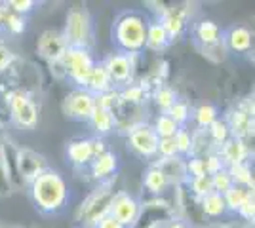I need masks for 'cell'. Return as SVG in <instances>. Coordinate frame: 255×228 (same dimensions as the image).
I'll use <instances>...</instances> for the list:
<instances>
[{"mask_svg":"<svg viewBox=\"0 0 255 228\" xmlns=\"http://www.w3.org/2000/svg\"><path fill=\"white\" fill-rule=\"evenodd\" d=\"M6 6V4H4ZM2 25L6 27V31L11 34H21L27 29V17L17 15V13H11L8 8L4 10V17H2Z\"/></svg>","mask_w":255,"mask_h":228,"instance_id":"obj_36","label":"cell"},{"mask_svg":"<svg viewBox=\"0 0 255 228\" xmlns=\"http://www.w3.org/2000/svg\"><path fill=\"white\" fill-rule=\"evenodd\" d=\"M154 165L158 167L162 173L166 175L168 183L175 186L185 185L189 181V175H187V160L175 156V158H160L158 162H154Z\"/></svg>","mask_w":255,"mask_h":228,"instance_id":"obj_19","label":"cell"},{"mask_svg":"<svg viewBox=\"0 0 255 228\" xmlns=\"http://www.w3.org/2000/svg\"><path fill=\"white\" fill-rule=\"evenodd\" d=\"M187 188L191 190L192 194L196 196L198 200L200 198H204L206 194H210V192H213L212 188V177L210 175H200V177H192V179H189L187 183Z\"/></svg>","mask_w":255,"mask_h":228,"instance_id":"obj_35","label":"cell"},{"mask_svg":"<svg viewBox=\"0 0 255 228\" xmlns=\"http://www.w3.org/2000/svg\"><path fill=\"white\" fill-rule=\"evenodd\" d=\"M88 124L94 128L96 137H105V135H109L111 131L117 130V120H115V114H113L111 110L99 109V107L94 109L92 116H90V120H88Z\"/></svg>","mask_w":255,"mask_h":228,"instance_id":"obj_24","label":"cell"},{"mask_svg":"<svg viewBox=\"0 0 255 228\" xmlns=\"http://www.w3.org/2000/svg\"><path fill=\"white\" fill-rule=\"evenodd\" d=\"M223 46L231 54H248L254 46V33L244 25H233L223 31Z\"/></svg>","mask_w":255,"mask_h":228,"instance_id":"obj_16","label":"cell"},{"mask_svg":"<svg viewBox=\"0 0 255 228\" xmlns=\"http://www.w3.org/2000/svg\"><path fill=\"white\" fill-rule=\"evenodd\" d=\"M139 207H141V204L133 196L124 192V190H118L111 202V207H109V217L118 221L122 227L131 228L137 221Z\"/></svg>","mask_w":255,"mask_h":228,"instance_id":"obj_12","label":"cell"},{"mask_svg":"<svg viewBox=\"0 0 255 228\" xmlns=\"http://www.w3.org/2000/svg\"><path fill=\"white\" fill-rule=\"evenodd\" d=\"M0 228H4V227H2V225H0Z\"/></svg>","mask_w":255,"mask_h":228,"instance_id":"obj_46","label":"cell"},{"mask_svg":"<svg viewBox=\"0 0 255 228\" xmlns=\"http://www.w3.org/2000/svg\"><path fill=\"white\" fill-rule=\"evenodd\" d=\"M29 194L34 207L44 215H53L63 211L69 202V186L63 175L48 167L46 171L29 183Z\"/></svg>","mask_w":255,"mask_h":228,"instance_id":"obj_2","label":"cell"},{"mask_svg":"<svg viewBox=\"0 0 255 228\" xmlns=\"http://www.w3.org/2000/svg\"><path fill=\"white\" fill-rule=\"evenodd\" d=\"M175 217V211H173V206L166 200H160V198H154L147 204H141L139 207V215L135 225L131 228H150L154 227L160 221H166V219Z\"/></svg>","mask_w":255,"mask_h":228,"instance_id":"obj_14","label":"cell"},{"mask_svg":"<svg viewBox=\"0 0 255 228\" xmlns=\"http://www.w3.org/2000/svg\"><path fill=\"white\" fill-rule=\"evenodd\" d=\"M94 228H126V227H122L118 221H115L113 217H109V215H107V217L101 219Z\"/></svg>","mask_w":255,"mask_h":228,"instance_id":"obj_44","label":"cell"},{"mask_svg":"<svg viewBox=\"0 0 255 228\" xmlns=\"http://www.w3.org/2000/svg\"><path fill=\"white\" fill-rule=\"evenodd\" d=\"M225 122L229 126L231 137L246 141L254 135V99L248 97L242 103H238L234 109H231L225 116Z\"/></svg>","mask_w":255,"mask_h":228,"instance_id":"obj_7","label":"cell"},{"mask_svg":"<svg viewBox=\"0 0 255 228\" xmlns=\"http://www.w3.org/2000/svg\"><path fill=\"white\" fill-rule=\"evenodd\" d=\"M150 99L154 101V105L160 109V112H168V109L177 101V93H175L173 87L162 84V86H158L150 93Z\"/></svg>","mask_w":255,"mask_h":228,"instance_id":"obj_31","label":"cell"},{"mask_svg":"<svg viewBox=\"0 0 255 228\" xmlns=\"http://www.w3.org/2000/svg\"><path fill=\"white\" fill-rule=\"evenodd\" d=\"M4 10H6V6H4V4H0V27H2V17H4Z\"/></svg>","mask_w":255,"mask_h":228,"instance_id":"obj_45","label":"cell"},{"mask_svg":"<svg viewBox=\"0 0 255 228\" xmlns=\"http://www.w3.org/2000/svg\"><path fill=\"white\" fill-rule=\"evenodd\" d=\"M212 177V188L213 192H219V194H225L231 186L234 185L233 179H231V175H229V169L227 167H223V169H219V171H215L213 175H210Z\"/></svg>","mask_w":255,"mask_h":228,"instance_id":"obj_38","label":"cell"},{"mask_svg":"<svg viewBox=\"0 0 255 228\" xmlns=\"http://www.w3.org/2000/svg\"><path fill=\"white\" fill-rule=\"evenodd\" d=\"M171 44L168 33L164 31L162 23L158 19H149V27H147V44H145V50H154V52H162L166 50Z\"/></svg>","mask_w":255,"mask_h":228,"instance_id":"obj_25","label":"cell"},{"mask_svg":"<svg viewBox=\"0 0 255 228\" xmlns=\"http://www.w3.org/2000/svg\"><path fill=\"white\" fill-rule=\"evenodd\" d=\"M88 167H90V175L96 183L111 181V179H115L118 171V156L113 151H107L94 158Z\"/></svg>","mask_w":255,"mask_h":228,"instance_id":"obj_18","label":"cell"},{"mask_svg":"<svg viewBox=\"0 0 255 228\" xmlns=\"http://www.w3.org/2000/svg\"><path fill=\"white\" fill-rule=\"evenodd\" d=\"M227 169H229V175H231L234 185L246 186V188H252L254 190V173H252L250 163L248 162L236 163V165H231Z\"/></svg>","mask_w":255,"mask_h":228,"instance_id":"obj_30","label":"cell"},{"mask_svg":"<svg viewBox=\"0 0 255 228\" xmlns=\"http://www.w3.org/2000/svg\"><path fill=\"white\" fill-rule=\"evenodd\" d=\"M150 126H152L154 133L158 135V139H171L177 133V130H179V126L168 114H164V112H160Z\"/></svg>","mask_w":255,"mask_h":228,"instance_id":"obj_32","label":"cell"},{"mask_svg":"<svg viewBox=\"0 0 255 228\" xmlns=\"http://www.w3.org/2000/svg\"><path fill=\"white\" fill-rule=\"evenodd\" d=\"M156 156H160V158H175V156H179L177 154V147L173 143V137L171 139H160Z\"/></svg>","mask_w":255,"mask_h":228,"instance_id":"obj_40","label":"cell"},{"mask_svg":"<svg viewBox=\"0 0 255 228\" xmlns=\"http://www.w3.org/2000/svg\"><path fill=\"white\" fill-rule=\"evenodd\" d=\"M164 31L168 33L170 40L173 42L175 38H179L181 34L187 31V23H189V10L187 8H166L164 13L156 17Z\"/></svg>","mask_w":255,"mask_h":228,"instance_id":"obj_17","label":"cell"},{"mask_svg":"<svg viewBox=\"0 0 255 228\" xmlns=\"http://www.w3.org/2000/svg\"><path fill=\"white\" fill-rule=\"evenodd\" d=\"M191 118L194 120L198 130H208L213 122L219 118V110L215 109L213 105H210V103H204V105L192 110Z\"/></svg>","mask_w":255,"mask_h":228,"instance_id":"obj_29","label":"cell"},{"mask_svg":"<svg viewBox=\"0 0 255 228\" xmlns=\"http://www.w3.org/2000/svg\"><path fill=\"white\" fill-rule=\"evenodd\" d=\"M8 116L21 130H34L38 124V105L27 87H15L8 95Z\"/></svg>","mask_w":255,"mask_h":228,"instance_id":"obj_5","label":"cell"},{"mask_svg":"<svg viewBox=\"0 0 255 228\" xmlns=\"http://www.w3.org/2000/svg\"><path fill=\"white\" fill-rule=\"evenodd\" d=\"M120 95V103L129 105V107H143L147 103V99L150 97V87L147 86V82H129L124 87L118 89Z\"/></svg>","mask_w":255,"mask_h":228,"instance_id":"obj_22","label":"cell"},{"mask_svg":"<svg viewBox=\"0 0 255 228\" xmlns=\"http://www.w3.org/2000/svg\"><path fill=\"white\" fill-rule=\"evenodd\" d=\"M200 209L202 215L208 221H215V219L223 217L227 213V206H225V198L219 192H210L204 198H200Z\"/></svg>","mask_w":255,"mask_h":228,"instance_id":"obj_26","label":"cell"},{"mask_svg":"<svg viewBox=\"0 0 255 228\" xmlns=\"http://www.w3.org/2000/svg\"><path fill=\"white\" fill-rule=\"evenodd\" d=\"M192 40L204 54H208L210 50L223 46V29L212 19H202L192 27Z\"/></svg>","mask_w":255,"mask_h":228,"instance_id":"obj_15","label":"cell"},{"mask_svg":"<svg viewBox=\"0 0 255 228\" xmlns=\"http://www.w3.org/2000/svg\"><path fill=\"white\" fill-rule=\"evenodd\" d=\"M206 131H208V137L212 139V143L217 149L231 139V131H229V126L223 118H217Z\"/></svg>","mask_w":255,"mask_h":228,"instance_id":"obj_34","label":"cell"},{"mask_svg":"<svg viewBox=\"0 0 255 228\" xmlns=\"http://www.w3.org/2000/svg\"><path fill=\"white\" fill-rule=\"evenodd\" d=\"M117 194L115 190V179L105 181V183H97V186L88 194L84 202L80 204L76 211V221L82 228H94L109 215V207L111 202Z\"/></svg>","mask_w":255,"mask_h":228,"instance_id":"obj_3","label":"cell"},{"mask_svg":"<svg viewBox=\"0 0 255 228\" xmlns=\"http://www.w3.org/2000/svg\"><path fill=\"white\" fill-rule=\"evenodd\" d=\"M252 196H254V190H252V188H246V186L233 185L223 194L225 206H227V211H233V213H236V211L240 209V206L244 204L246 200H250Z\"/></svg>","mask_w":255,"mask_h":228,"instance_id":"obj_28","label":"cell"},{"mask_svg":"<svg viewBox=\"0 0 255 228\" xmlns=\"http://www.w3.org/2000/svg\"><path fill=\"white\" fill-rule=\"evenodd\" d=\"M173 143L177 147V154L181 158L185 156H191V149H192V133L187 128H179L177 133L173 135Z\"/></svg>","mask_w":255,"mask_h":228,"instance_id":"obj_37","label":"cell"},{"mask_svg":"<svg viewBox=\"0 0 255 228\" xmlns=\"http://www.w3.org/2000/svg\"><path fill=\"white\" fill-rule=\"evenodd\" d=\"M15 59H17V57L11 54L6 46L0 44V73H6V71L15 63Z\"/></svg>","mask_w":255,"mask_h":228,"instance_id":"obj_41","label":"cell"},{"mask_svg":"<svg viewBox=\"0 0 255 228\" xmlns=\"http://www.w3.org/2000/svg\"><path fill=\"white\" fill-rule=\"evenodd\" d=\"M158 135L154 133L152 126L147 122H141L139 126L128 131V147L141 158H154L158 151Z\"/></svg>","mask_w":255,"mask_h":228,"instance_id":"obj_8","label":"cell"},{"mask_svg":"<svg viewBox=\"0 0 255 228\" xmlns=\"http://www.w3.org/2000/svg\"><path fill=\"white\" fill-rule=\"evenodd\" d=\"M105 67L107 75L111 78V84L115 89H120L126 84L133 82V73H135V63L131 55L124 54H111L105 61H101Z\"/></svg>","mask_w":255,"mask_h":228,"instance_id":"obj_10","label":"cell"},{"mask_svg":"<svg viewBox=\"0 0 255 228\" xmlns=\"http://www.w3.org/2000/svg\"><path fill=\"white\" fill-rule=\"evenodd\" d=\"M96 109V97L82 87H75L67 93L63 101V112L67 118L76 122H88Z\"/></svg>","mask_w":255,"mask_h":228,"instance_id":"obj_9","label":"cell"},{"mask_svg":"<svg viewBox=\"0 0 255 228\" xmlns=\"http://www.w3.org/2000/svg\"><path fill=\"white\" fill-rule=\"evenodd\" d=\"M150 228H189L181 219L177 217H171V219H166V221H160V223H156L154 227Z\"/></svg>","mask_w":255,"mask_h":228,"instance_id":"obj_43","label":"cell"},{"mask_svg":"<svg viewBox=\"0 0 255 228\" xmlns=\"http://www.w3.org/2000/svg\"><path fill=\"white\" fill-rule=\"evenodd\" d=\"M67 48L69 46L65 42L63 34L59 33V31H53V29L44 31L38 36V40H36V54L40 55L44 61H48L50 65L61 63Z\"/></svg>","mask_w":255,"mask_h":228,"instance_id":"obj_13","label":"cell"},{"mask_svg":"<svg viewBox=\"0 0 255 228\" xmlns=\"http://www.w3.org/2000/svg\"><path fill=\"white\" fill-rule=\"evenodd\" d=\"M217 154L221 158L225 167H231V165H236V163L248 162V154H250V149L246 141H240V139H234L231 137L227 143H223L219 149H217Z\"/></svg>","mask_w":255,"mask_h":228,"instance_id":"obj_20","label":"cell"},{"mask_svg":"<svg viewBox=\"0 0 255 228\" xmlns=\"http://www.w3.org/2000/svg\"><path fill=\"white\" fill-rule=\"evenodd\" d=\"M78 228H82V227H78Z\"/></svg>","mask_w":255,"mask_h":228,"instance_id":"obj_47","label":"cell"},{"mask_svg":"<svg viewBox=\"0 0 255 228\" xmlns=\"http://www.w3.org/2000/svg\"><path fill=\"white\" fill-rule=\"evenodd\" d=\"M34 6H36V2H32V0H10V2H6V8L11 13H17L23 17H27V13H31L34 10Z\"/></svg>","mask_w":255,"mask_h":228,"instance_id":"obj_39","label":"cell"},{"mask_svg":"<svg viewBox=\"0 0 255 228\" xmlns=\"http://www.w3.org/2000/svg\"><path fill=\"white\" fill-rule=\"evenodd\" d=\"M94 65H96V61L92 57V52L82 50V48H67L63 59H61L65 78H69L76 87H82V89H84L86 80H88Z\"/></svg>","mask_w":255,"mask_h":228,"instance_id":"obj_6","label":"cell"},{"mask_svg":"<svg viewBox=\"0 0 255 228\" xmlns=\"http://www.w3.org/2000/svg\"><path fill=\"white\" fill-rule=\"evenodd\" d=\"M143 186H145L147 192H150L152 196L158 198L160 194H164V190L170 186V183H168L166 175L162 173L154 163H150L149 167H147V171H145V175H143Z\"/></svg>","mask_w":255,"mask_h":228,"instance_id":"obj_27","label":"cell"},{"mask_svg":"<svg viewBox=\"0 0 255 228\" xmlns=\"http://www.w3.org/2000/svg\"><path fill=\"white\" fill-rule=\"evenodd\" d=\"M84 89L86 91H90L94 97L99 95V93H105V91H109V89H113L111 78H109V75H107L103 63H96V65H94L92 73H90L88 80H86Z\"/></svg>","mask_w":255,"mask_h":228,"instance_id":"obj_23","label":"cell"},{"mask_svg":"<svg viewBox=\"0 0 255 228\" xmlns=\"http://www.w3.org/2000/svg\"><path fill=\"white\" fill-rule=\"evenodd\" d=\"M164 114H168V116H170V118L173 120L179 128H185V124L191 120L192 110H191V107H189V103H187V101L177 99L170 109H168V112H164Z\"/></svg>","mask_w":255,"mask_h":228,"instance_id":"obj_33","label":"cell"},{"mask_svg":"<svg viewBox=\"0 0 255 228\" xmlns=\"http://www.w3.org/2000/svg\"><path fill=\"white\" fill-rule=\"evenodd\" d=\"M240 217L248 221V223H254V217H255V202H254V196L250 198V200H246L244 204L240 206V209L236 211Z\"/></svg>","mask_w":255,"mask_h":228,"instance_id":"obj_42","label":"cell"},{"mask_svg":"<svg viewBox=\"0 0 255 228\" xmlns=\"http://www.w3.org/2000/svg\"><path fill=\"white\" fill-rule=\"evenodd\" d=\"M63 38L69 48L90 50L94 44V23L86 6H73L67 13Z\"/></svg>","mask_w":255,"mask_h":228,"instance_id":"obj_4","label":"cell"},{"mask_svg":"<svg viewBox=\"0 0 255 228\" xmlns=\"http://www.w3.org/2000/svg\"><path fill=\"white\" fill-rule=\"evenodd\" d=\"M67 158L76 167H88L94 160L90 137H80V139L69 141V145H67Z\"/></svg>","mask_w":255,"mask_h":228,"instance_id":"obj_21","label":"cell"},{"mask_svg":"<svg viewBox=\"0 0 255 228\" xmlns=\"http://www.w3.org/2000/svg\"><path fill=\"white\" fill-rule=\"evenodd\" d=\"M15 169H17V179L23 185H29L32 179L48 169V162L42 154L31 151V149H17L15 154Z\"/></svg>","mask_w":255,"mask_h":228,"instance_id":"obj_11","label":"cell"},{"mask_svg":"<svg viewBox=\"0 0 255 228\" xmlns=\"http://www.w3.org/2000/svg\"><path fill=\"white\" fill-rule=\"evenodd\" d=\"M147 27L149 17L137 10L120 11L115 23H113V42L117 46L118 54L137 57L141 52H145L147 44Z\"/></svg>","mask_w":255,"mask_h":228,"instance_id":"obj_1","label":"cell"}]
</instances>
